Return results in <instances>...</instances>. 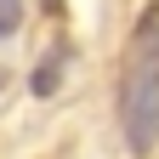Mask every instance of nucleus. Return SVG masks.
I'll return each mask as SVG.
<instances>
[{"label": "nucleus", "instance_id": "1", "mask_svg": "<svg viewBox=\"0 0 159 159\" xmlns=\"http://www.w3.org/2000/svg\"><path fill=\"white\" fill-rule=\"evenodd\" d=\"M119 131L142 159L159 148V6H148L131 29L125 68H119Z\"/></svg>", "mask_w": 159, "mask_h": 159}, {"label": "nucleus", "instance_id": "2", "mask_svg": "<svg viewBox=\"0 0 159 159\" xmlns=\"http://www.w3.org/2000/svg\"><path fill=\"white\" fill-rule=\"evenodd\" d=\"M57 74H63V51L40 63V74H34V97H51V91H57Z\"/></svg>", "mask_w": 159, "mask_h": 159}, {"label": "nucleus", "instance_id": "3", "mask_svg": "<svg viewBox=\"0 0 159 159\" xmlns=\"http://www.w3.org/2000/svg\"><path fill=\"white\" fill-rule=\"evenodd\" d=\"M17 23H23V0H0V40L17 34Z\"/></svg>", "mask_w": 159, "mask_h": 159}]
</instances>
